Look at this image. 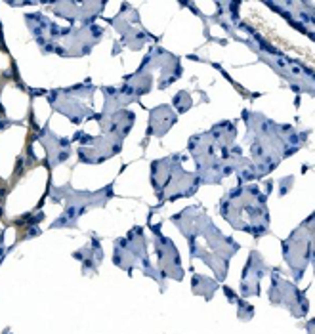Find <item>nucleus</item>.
I'll return each mask as SVG.
<instances>
[{
  "instance_id": "1",
  "label": "nucleus",
  "mask_w": 315,
  "mask_h": 334,
  "mask_svg": "<svg viewBox=\"0 0 315 334\" xmlns=\"http://www.w3.org/2000/svg\"><path fill=\"white\" fill-rule=\"evenodd\" d=\"M264 269H265V264L262 262V256L258 252H252L247 267L242 269V294H245V296L260 294L258 283H260V279L264 277Z\"/></svg>"
},
{
  "instance_id": "3",
  "label": "nucleus",
  "mask_w": 315,
  "mask_h": 334,
  "mask_svg": "<svg viewBox=\"0 0 315 334\" xmlns=\"http://www.w3.org/2000/svg\"><path fill=\"white\" fill-rule=\"evenodd\" d=\"M174 103H180L178 109L180 111H187L189 107H191V99H189V94L187 92H180L178 96H176V99H174Z\"/></svg>"
},
{
  "instance_id": "2",
  "label": "nucleus",
  "mask_w": 315,
  "mask_h": 334,
  "mask_svg": "<svg viewBox=\"0 0 315 334\" xmlns=\"http://www.w3.org/2000/svg\"><path fill=\"white\" fill-rule=\"evenodd\" d=\"M174 122H176V117H174V113L168 109V105L157 107L155 111H151V126H153V132L159 128L157 136H162Z\"/></svg>"
}]
</instances>
